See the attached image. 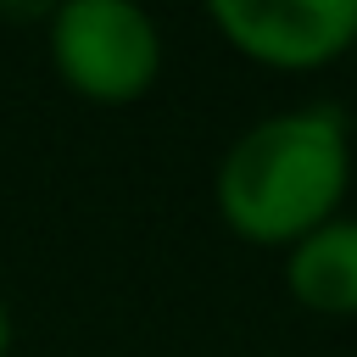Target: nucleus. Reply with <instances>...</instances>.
I'll return each instance as SVG.
<instances>
[{
  "label": "nucleus",
  "instance_id": "f257e3e1",
  "mask_svg": "<svg viewBox=\"0 0 357 357\" xmlns=\"http://www.w3.org/2000/svg\"><path fill=\"white\" fill-rule=\"evenodd\" d=\"M351 190V134L340 106H290L245 134L218 162L212 195L234 240L290 251L329 218Z\"/></svg>",
  "mask_w": 357,
  "mask_h": 357
},
{
  "label": "nucleus",
  "instance_id": "f03ea898",
  "mask_svg": "<svg viewBox=\"0 0 357 357\" xmlns=\"http://www.w3.org/2000/svg\"><path fill=\"white\" fill-rule=\"evenodd\" d=\"M56 78L89 106H134L162 73V28L134 0H67L45 11Z\"/></svg>",
  "mask_w": 357,
  "mask_h": 357
},
{
  "label": "nucleus",
  "instance_id": "7ed1b4c3",
  "mask_svg": "<svg viewBox=\"0 0 357 357\" xmlns=\"http://www.w3.org/2000/svg\"><path fill=\"white\" fill-rule=\"evenodd\" d=\"M206 17L268 73H318L357 50V0H212Z\"/></svg>",
  "mask_w": 357,
  "mask_h": 357
},
{
  "label": "nucleus",
  "instance_id": "20e7f679",
  "mask_svg": "<svg viewBox=\"0 0 357 357\" xmlns=\"http://www.w3.org/2000/svg\"><path fill=\"white\" fill-rule=\"evenodd\" d=\"M284 290L318 318H357V218H329L284 251Z\"/></svg>",
  "mask_w": 357,
  "mask_h": 357
},
{
  "label": "nucleus",
  "instance_id": "39448f33",
  "mask_svg": "<svg viewBox=\"0 0 357 357\" xmlns=\"http://www.w3.org/2000/svg\"><path fill=\"white\" fill-rule=\"evenodd\" d=\"M11 340H17V324H11V307L0 301V357H11Z\"/></svg>",
  "mask_w": 357,
  "mask_h": 357
}]
</instances>
